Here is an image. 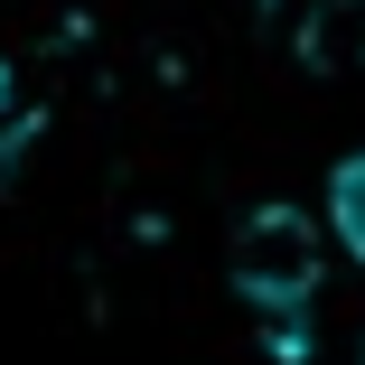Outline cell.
Returning <instances> with one entry per match:
<instances>
[{
	"mask_svg": "<svg viewBox=\"0 0 365 365\" xmlns=\"http://www.w3.org/2000/svg\"><path fill=\"white\" fill-rule=\"evenodd\" d=\"M328 235H337L346 262H365V150H346L328 169Z\"/></svg>",
	"mask_w": 365,
	"mask_h": 365,
	"instance_id": "3",
	"label": "cell"
},
{
	"mask_svg": "<svg viewBox=\"0 0 365 365\" xmlns=\"http://www.w3.org/2000/svg\"><path fill=\"white\" fill-rule=\"evenodd\" d=\"M10 94H19V66L0 56V122H10Z\"/></svg>",
	"mask_w": 365,
	"mask_h": 365,
	"instance_id": "4",
	"label": "cell"
},
{
	"mask_svg": "<svg viewBox=\"0 0 365 365\" xmlns=\"http://www.w3.org/2000/svg\"><path fill=\"white\" fill-rule=\"evenodd\" d=\"M300 66L309 76H365V0H309Z\"/></svg>",
	"mask_w": 365,
	"mask_h": 365,
	"instance_id": "2",
	"label": "cell"
},
{
	"mask_svg": "<svg viewBox=\"0 0 365 365\" xmlns=\"http://www.w3.org/2000/svg\"><path fill=\"white\" fill-rule=\"evenodd\" d=\"M328 244L337 235H319V215H300V206H253L244 225H235L225 281H235V300L262 319L272 365H309V319H319Z\"/></svg>",
	"mask_w": 365,
	"mask_h": 365,
	"instance_id": "1",
	"label": "cell"
}]
</instances>
